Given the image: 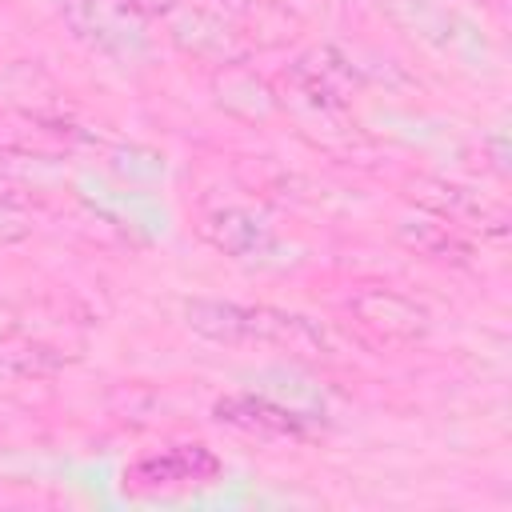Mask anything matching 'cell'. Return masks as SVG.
<instances>
[{
  "label": "cell",
  "instance_id": "6da1fadb",
  "mask_svg": "<svg viewBox=\"0 0 512 512\" xmlns=\"http://www.w3.org/2000/svg\"><path fill=\"white\" fill-rule=\"evenodd\" d=\"M188 328L200 332L212 344H268L296 356H324L332 352V336L292 312L268 308V304H232V300H188L184 308Z\"/></svg>",
  "mask_w": 512,
  "mask_h": 512
},
{
  "label": "cell",
  "instance_id": "7a4b0ae2",
  "mask_svg": "<svg viewBox=\"0 0 512 512\" xmlns=\"http://www.w3.org/2000/svg\"><path fill=\"white\" fill-rule=\"evenodd\" d=\"M60 16L76 40L104 56L136 60L148 48L144 16L128 0H60Z\"/></svg>",
  "mask_w": 512,
  "mask_h": 512
},
{
  "label": "cell",
  "instance_id": "3957f363",
  "mask_svg": "<svg viewBox=\"0 0 512 512\" xmlns=\"http://www.w3.org/2000/svg\"><path fill=\"white\" fill-rule=\"evenodd\" d=\"M216 472H220V460L204 444H176L168 452L144 456L132 468H124V488L156 492V488H176V484H204Z\"/></svg>",
  "mask_w": 512,
  "mask_h": 512
},
{
  "label": "cell",
  "instance_id": "277c9868",
  "mask_svg": "<svg viewBox=\"0 0 512 512\" xmlns=\"http://www.w3.org/2000/svg\"><path fill=\"white\" fill-rule=\"evenodd\" d=\"M348 308L360 316V324H368L372 332H380L388 340H404L408 344V340H424L428 336V312L416 300H408V296H400L392 288H364V292H356L348 300Z\"/></svg>",
  "mask_w": 512,
  "mask_h": 512
},
{
  "label": "cell",
  "instance_id": "5b68a950",
  "mask_svg": "<svg viewBox=\"0 0 512 512\" xmlns=\"http://www.w3.org/2000/svg\"><path fill=\"white\" fill-rule=\"evenodd\" d=\"M200 232H204V240L212 248H220L232 260H252V256H264L272 248L268 224L260 216L244 212V208H216V212H208Z\"/></svg>",
  "mask_w": 512,
  "mask_h": 512
},
{
  "label": "cell",
  "instance_id": "8992f818",
  "mask_svg": "<svg viewBox=\"0 0 512 512\" xmlns=\"http://www.w3.org/2000/svg\"><path fill=\"white\" fill-rule=\"evenodd\" d=\"M216 420H228L236 428H248V432H272V436H296L300 432V420L288 412V408H276L268 400H256V396H228L216 404Z\"/></svg>",
  "mask_w": 512,
  "mask_h": 512
},
{
  "label": "cell",
  "instance_id": "52a82bcc",
  "mask_svg": "<svg viewBox=\"0 0 512 512\" xmlns=\"http://www.w3.org/2000/svg\"><path fill=\"white\" fill-rule=\"evenodd\" d=\"M28 232H32V220H28L16 204L0 200V244H16V240H24Z\"/></svg>",
  "mask_w": 512,
  "mask_h": 512
},
{
  "label": "cell",
  "instance_id": "ba28073f",
  "mask_svg": "<svg viewBox=\"0 0 512 512\" xmlns=\"http://www.w3.org/2000/svg\"><path fill=\"white\" fill-rule=\"evenodd\" d=\"M140 16H168V12H176L180 8V0H128Z\"/></svg>",
  "mask_w": 512,
  "mask_h": 512
},
{
  "label": "cell",
  "instance_id": "9c48e42d",
  "mask_svg": "<svg viewBox=\"0 0 512 512\" xmlns=\"http://www.w3.org/2000/svg\"><path fill=\"white\" fill-rule=\"evenodd\" d=\"M12 332H16V316H12V308L0 304V340H8Z\"/></svg>",
  "mask_w": 512,
  "mask_h": 512
}]
</instances>
